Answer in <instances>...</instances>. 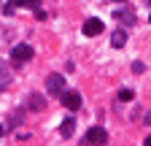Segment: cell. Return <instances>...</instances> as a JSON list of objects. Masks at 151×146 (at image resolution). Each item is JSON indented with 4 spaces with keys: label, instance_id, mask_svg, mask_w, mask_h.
<instances>
[{
    "label": "cell",
    "instance_id": "18",
    "mask_svg": "<svg viewBox=\"0 0 151 146\" xmlns=\"http://www.w3.org/2000/svg\"><path fill=\"white\" fill-rule=\"evenodd\" d=\"M3 133H6V130H3V124H0V138H3Z\"/></svg>",
    "mask_w": 151,
    "mask_h": 146
},
{
    "label": "cell",
    "instance_id": "13",
    "mask_svg": "<svg viewBox=\"0 0 151 146\" xmlns=\"http://www.w3.org/2000/svg\"><path fill=\"white\" fill-rule=\"evenodd\" d=\"M35 16H38V19H41V22H43V19H46V16H49V14H46L43 8H35Z\"/></svg>",
    "mask_w": 151,
    "mask_h": 146
},
{
    "label": "cell",
    "instance_id": "14",
    "mask_svg": "<svg viewBox=\"0 0 151 146\" xmlns=\"http://www.w3.org/2000/svg\"><path fill=\"white\" fill-rule=\"evenodd\" d=\"M132 70H135V73H143V70H146V65H143V62H135V65H132Z\"/></svg>",
    "mask_w": 151,
    "mask_h": 146
},
{
    "label": "cell",
    "instance_id": "10",
    "mask_svg": "<svg viewBox=\"0 0 151 146\" xmlns=\"http://www.w3.org/2000/svg\"><path fill=\"white\" fill-rule=\"evenodd\" d=\"M132 98H135V92H132V89H127V87L119 89V100H122V103H129Z\"/></svg>",
    "mask_w": 151,
    "mask_h": 146
},
{
    "label": "cell",
    "instance_id": "8",
    "mask_svg": "<svg viewBox=\"0 0 151 146\" xmlns=\"http://www.w3.org/2000/svg\"><path fill=\"white\" fill-rule=\"evenodd\" d=\"M103 33V22L100 19H86L84 22V35H89V38H94V35Z\"/></svg>",
    "mask_w": 151,
    "mask_h": 146
},
{
    "label": "cell",
    "instance_id": "16",
    "mask_svg": "<svg viewBox=\"0 0 151 146\" xmlns=\"http://www.w3.org/2000/svg\"><path fill=\"white\" fill-rule=\"evenodd\" d=\"M8 3H14V6H19V8H22V0H8Z\"/></svg>",
    "mask_w": 151,
    "mask_h": 146
},
{
    "label": "cell",
    "instance_id": "9",
    "mask_svg": "<svg viewBox=\"0 0 151 146\" xmlns=\"http://www.w3.org/2000/svg\"><path fill=\"white\" fill-rule=\"evenodd\" d=\"M127 43V33L124 30H113V35H111V46L113 49H122Z\"/></svg>",
    "mask_w": 151,
    "mask_h": 146
},
{
    "label": "cell",
    "instance_id": "4",
    "mask_svg": "<svg viewBox=\"0 0 151 146\" xmlns=\"http://www.w3.org/2000/svg\"><path fill=\"white\" fill-rule=\"evenodd\" d=\"M113 19L122 22L124 27H132V25H138V14L132 8H113Z\"/></svg>",
    "mask_w": 151,
    "mask_h": 146
},
{
    "label": "cell",
    "instance_id": "19",
    "mask_svg": "<svg viewBox=\"0 0 151 146\" xmlns=\"http://www.w3.org/2000/svg\"><path fill=\"white\" fill-rule=\"evenodd\" d=\"M113 3H127V0H113Z\"/></svg>",
    "mask_w": 151,
    "mask_h": 146
},
{
    "label": "cell",
    "instance_id": "21",
    "mask_svg": "<svg viewBox=\"0 0 151 146\" xmlns=\"http://www.w3.org/2000/svg\"><path fill=\"white\" fill-rule=\"evenodd\" d=\"M148 3H151V0H148Z\"/></svg>",
    "mask_w": 151,
    "mask_h": 146
},
{
    "label": "cell",
    "instance_id": "17",
    "mask_svg": "<svg viewBox=\"0 0 151 146\" xmlns=\"http://www.w3.org/2000/svg\"><path fill=\"white\" fill-rule=\"evenodd\" d=\"M143 122H146V124H151V114H146V119H143Z\"/></svg>",
    "mask_w": 151,
    "mask_h": 146
},
{
    "label": "cell",
    "instance_id": "6",
    "mask_svg": "<svg viewBox=\"0 0 151 146\" xmlns=\"http://www.w3.org/2000/svg\"><path fill=\"white\" fill-rule=\"evenodd\" d=\"M27 108H30V111H46V95L30 92V98H27Z\"/></svg>",
    "mask_w": 151,
    "mask_h": 146
},
{
    "label": "cell",
    "instance_id": "7",
    "mask_svg": "<svg viewBox=\"0 0 151 146\" xmlns=\"http://www.w3.org/2000/svg\"><path fill=\"white\" fill-rule=\"evenodd\" d=\"M73 133H76V119H73V116H65L62 124H60V135H62L65 141H70Z\"/></svg>",
    "mask_w": 151,
    "mask_h": 146
},
{
    "label": "cell",
    "instance_id": "20",
    "mask_svg": "<svg viewBox=\"0 0 151 146\" xmlns=\"http://www.w3.org/2000/svg\"><path fill=\"white\" fill-rule=\"evenodd\" d=\"M148 22H151V16H148Z\"/></svg>",
    "mask_w": 151,
    "mask_h": 146
},
{
    "label": "cell",
    "instance_id": "12",
    "mask_svg": "<svg viewBox=\"0 0 151 146\" xmlns=\"http://www.w3.org/2000/svg\"><path fill=\"white\" fill-rule=\"evenodd\" d=\"M14 8H16L14 3H6V6H0V11H3L6 16H11V14H14Z\"/></svg>",
    "mask_w": 151,
    "mask_h": 146
},
{
    "label": "cell",
    "instance_id": "3",
    "mask_svg": "<svg viewBox=\"0 0 151 146\" xmlns=\"http://www.w3.org/2000/svg\"><path fill=\"white\" fill-rule=\"evenodd\" d=\"M11 60H14L16 65L32 60V46H30V43H16V46L11 49Z\"/></svg>",
    "mask_w": 151,
    "mask_h": 146
},
{
    "label": "cell",
    "instance_id": "1",
    "mask_svg": "<svg viewBox=\"0 0 151 146\" xmlns=\"http://www.w3.org/2000/svg\"><path fill=\"white\" fill-rule=\"evenodd\" d=\"M46 92L57 95V98L65 92V76H62V73H49V76H46Z\"/></svg>",
    "mask_w": 151,
    "mask_h": 146
},
{
    "label": "cell",
    "instance_id": "2",
    "mask_svg": "<svg viewBox=\"0 0 151 146\" xmlns=\"http://www.w3.org/2000/svg\"><path fill=\"white\" fill-rule=\"evenodd\" d=\"M81 143H84V146H92V143L103 146V143H108V133L103 130V127H89V130H86V135L81 138Z\"/></svg>",
    "mask_w": 151,
    "mask_h": 146
},
{
    "label": "cell",
    "instance_id": "15",
    "mask_svg": "<svg viewBox=\"0 0 151 146\" xmlns=\"http://www.w3.org/2000/svg\"><path fill=\"white\" fill-rule=\"evenodd\" d=\"M143 143H146V146H151V135H146V138H143Z\"/></svg>",
    "mask_w": 151,
    "mask_h": 146
},
{
    "label": "cell",
    "instance_id": "5",
    "mask_svg": "<svg viewBox=\"0 0 151 146\" xmlns=\"http://www.w3.org/2000/svg\"><path fill=\"white\" fill-rule=\"evenodd\" d=\"M60 100H62V106L68 108V111H78L81 108V95L76 92V89H65V92L60 95Z\"/></svg>",
    "mask_w": 151,
    "mask_h": 146
},
{
    "label": "cell",
    "instance_id": "11",
    "mask_svg": "<svg viewBox=\"0 0 151 146\" xmlns=\"http://www.w3.org/2000/svg\"><path fill=\"white\" fill-rule=\"evenodd\" d=\"M22 8H30V11H35V8H41V0H22Z\"/></svg>",
    "mask_w": 151,
    "mask_h": 146
}]
</instances>
